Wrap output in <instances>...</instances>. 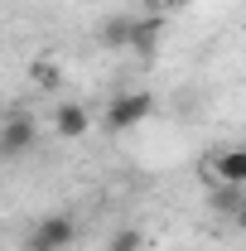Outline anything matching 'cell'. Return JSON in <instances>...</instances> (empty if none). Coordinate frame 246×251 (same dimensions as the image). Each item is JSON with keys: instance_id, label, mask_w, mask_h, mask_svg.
Listing matches in <instances>:
<instances>
[{"instance_id": "1", "label": "cell", "mask_w": 246, "mask_h": 251, "mask_svg": "<svg viewBox=\"0 0 246 251\" xmlns=\"http://www.w3.org/2000/svg\"><path fill=\"white\" fill-rule=\"evenodd\" d=\"M154 111V97L150 92H116L106 101V111H101V130H111V135H125V130H135V126H145Z\"/></svg>"}, {"instance_id": "2", "label": "cell", "mask_w": 246, "mask_h": 251, "mask_svg": "<svg viewBox=\"0 0 246 251\" xmlns=\"http://www.w3.org/2000/svg\"><path fill=\"white\" fill-rule=\"evenodd\" d=\"M77 242V222L68 213H49L25 232V251H68Z\"/></svg>"}, {"instance_id": "3", "label": "cell", "mask_w": 246, "mask_h": 251, "mask_svg": "<svg viewBox=\"0 0 246 251\" xmlns=\"http://www.w3.org/2000/svg\"><path fill=\"white\" fill-rule=\"evenodd\" d=\"M34 140H39V121H34V111H5V116H0V155H5V159L29 155Z\"/></svg>"}, {"instance_id": "4", "label": "cell", "mask_w": 246, "mask_h": 251, "mask_svg": "<svg viewBox=\"0 0 246 251\" xmlns=\"http://www.w3.org/2000/svg\"><path fill=\"white\" fill-rule=\"evenodd\" d=\"M203 179L208 184H246V150L242 145H227L222 155H213L203 164Z\"/></svg>"}, {"instance_id": "5", "label": "cell", "mask_w": 246, "mask_h": 251, "mask_svg": "<svg viewBox=\"0 0 246 251\" xmlns=\"http://www.w3.org/2000/svg\"><path fill=\"white\" fill-rule=\"evenodd\" d=\"M87 130H92V111H87L82 101H58V106H53V135L82 140Z\"/></svg>"}, {"instance_id": "6", "label": "cell", "mask_w": 246, "mask_h": 251, "mask_svg": "<svg viewBox=\"0 0 246 251\" xmlns=\"http://www.w3.org/2000/svg\"><path fill=\"white\" fill-rule=\"evenodd\" d=\"M208 208L222 218H246V184H213L208 188Z\"/></svg>"}, {"instance_id": "7", "label": "cell", "mask_w": 246, "mask_h": 251, "mask_svg": "<svg viewBox=\"0 0 246 251\" xmlns=\"http://www.w3.org/2000/svg\"><path fill=\"white\" fill-rule=\"evenodd\" d=\"M130 25H135V15H130V10L106 15V20H101V29H97L101 49H125V44H130Z\"/></svg>"}, {"instance_id": "8", "label": "cell", "mask_w": 246, "mask_h": 251, "mask_svg": "<svg viewBox=\"0 0 246 251\" xmlns=\"http://www.w3.org/2000/svg\"><path fill=\"white\" fill-rule=\"evenodd\" d=\"M159 29H164V20H140V15H135V25H130V44H125V49H135L140 58H150L154 49H159Z\"/></svg>"}, {"instance_id": "9", "label": "cell", "mask_w": 246, "mask_h": 251, "mask_svg": "<svg viewBox=\"0 0 246 251\" xmlns=\"http://www.w3.org/2000/svg\"><path fill=\"white\" fill-rule=\"evenodd\" d=\"M29 77H34V82H39V87H44V92H53V87H58V82H63V68H58V63H53V58H39V63H34V68H29Z\"/></svg>"}, {"instance_id": "10", "label": "cell", "mask_w": 246, "mask_h": 251, "mask_svg": "<svg viewBox=\"0 0 246 251\" xmlns=\"http://www.w3.org/2000/svg\"><path fill=\"white\" fill-rule=\"evenodd\" d=\"M140 247H145V237H140L135 227H121V232L111 237V247H106V251H140Z\"/></svg>"}, {"instance_id": "11", "label": "cell", "mask_w": 246, "mask_h": 251, "mask_svg": "<svg viewBox=\"0 0 246 251\" xmlns=\"http://www.w3.org/2000/svg\"><path fill=\"white\" fill-rule=\"evenodd\" d=\"M154 10H179V5H184V0H150Z\"/></svg>"}]
</instances>
